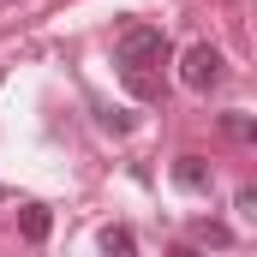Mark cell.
<instances>
[{
  "label": "cell",
  "mask_w": 257,
  "mask_h": 257,
  "mask_svg": "<svg viewBox=\"0 0 257 257\" xmlns=\"http://www.w3.org/2000/svg\"><path fill=\"white\" fill-rule=\"evenodd\" d=\"M114 60H120V84L138 102H162V60H168V30L162 24H126L114 36Z\"/></svg>",
  "instance_id": "1"
},
{
  "label": "cell",
  "mask_w": 257,
  "mask_h": 257,
  "mask_svg": "<svg viewBox=\"0 0 257 257\" xmlns=\"http://www.w3.org/2000/svg\"><path fill=\"white\" fill-rule=\"evenodd\" d=\"M221 78H227V60H221V48H209V42H192V48L180 54V84H186V90L209 96Z\"/></svg>",
  "instance_id": "2"
},
{
  "label": "cell",
  "mask_w": 257,
  "mask_h": 257,
  "mask_svg": "<svg viewBox=\"0 0 257 257\" xmlns=\"http://www.w3.org/2000/svg\"><path fill=\"white\" fill-rule=\"evenodd\" d=\"M174 186H186V192H209V162H203V156H180V162H174Z\"/></svg>",
  "instance_id": "3"
},
{
  "label": "cell",
  "mask_w": 257,
  "mask_h": 257,
  "mask_svg": "<svg viewBox=\"0 0 257 257\" xmlns=\"http://www.w3.org/2000/svg\"><path fill=\"white\" fill-rule=\"evenodd\" d=\"M18 227H24V239H30V245H42V239H48V227H54V215H48L42 203H24V215H18Z\"/></svg>",
  "instance_id": "4"
},
{
  "label": "cell",
  "mask_w": 257,
  "mask_h": 257,
  "mask_svg": "<svg viewBox=\"0 0 257 257\" xmlns=\"http://www.w3.org/2000/svg\"><path fill=\"white\" fill-rule=\"evenodd\" d=\"M102 251H138V239H132V227H102Z\"/></svg>",
  "instance_id": "5"
},
{
  "label": "cell",
  "mask_w": 257,
  "mask_h": 257,
  "mask_svg": "<svg viewBox=\"0 0 257 257\" xmlns=\"http://www.w3.org/2000/svg\"><path fill=\"white\" fill-rule=\"evenodd\" d=\"M221 126H227V138H251V114H221Z\"/></svg>",
  "instance_id": "6"
},
{
  "label": "cell",
  "mask_w": 257,
  "mask_h": 257,
  "mask_svg": "<svg viewBox=\"0 0 257 257\" xmlns=\"http://www.w3.org/2000/svg\"><path fill=\"white\" fill-rule=\"evenodd\" d=\"M192 233H197V239H209V245H227V227H215V221H197Z\"/></svg>",
  "instance_id": "7"
}]
</instances>
